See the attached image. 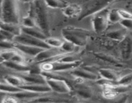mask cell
<instances>
[{"mask_svg": "<svg viewBox=\"0 0 132 103\" xmlns=\"http://www.w3.org/2000/svg\"><path fill=\"white\" fill-rule=\"evenodd\" d=\"M44 0H35L32 2L30 14L36 20L37 25L46 36H50V22Z\"/></svg>", "mask_w": 132, "mask_h": 103, "instance_id": "6da1fadb", "label": "cell"}, {"mask_svg": "<svg viewBox=\"0 0 132 103\" xmlns=\"http://www.w3.org/2000/svg\"><path fill=\"white\" fill-rule=\"evenodd\" d=\"M61 34L65 41H70L77 46L82 47L87 45L90 32L84 28L68 26L62 30Z\"/></svg>", "mask_w": 132, "mask_h": 103, "instance_id": "7a4b0ae2", "label": "cell"}, {"mask_svg": "<svg viewBox=\"0 0 132 103\" xmlns=\"http://www.w3.org/2000/svg\"><path fill=\"white\" fill-rule=\"evenodd\" d=\"M1 18L3 23L19 24L20 15L18 0H4L1 8Z\"/></svg>", "mask_w": 132, "mask_h": 103, "instance_id": "3957f363", "label": "cell"}, {"mask_svg": "<svg viewBox=\"0 0 132 103\" xmlns=\"http://www.w3.org/2000/svg\"><path fill=\"white\" fill-rule=\"evenodd\" d=\"M80 60L74 62H61V61H46L39 63V66L42 72H64L79 68L82 64Z\"/></svg>", "mask_w": 132, "mask_h": 103, "instance_id": "277c9868", "label": "cell"}, {"mask_svg": "<svg viewBox=\"0 0 132 103\" xmlns=\"http://www.w3.org/2000/svg\"><path fill=\"white\" fill-rule=\"evenodd\" d=\"M46 77V84L51 88L52 91L58 93H68L72 91L70 86L67 81L61 78V76L55 72H42Z\"/></svg>", "mask_w": 132, "mask_h": 103, "instance_id": "5b68a950", "label": "cell"}, {"mask_svg": "<svg viewBox=\"0 0 132 103\" xmlns=\"http://www.w3.org/2000/svg\"><path fill=\"white\" fill-rule=\"evenodd\" d=\"M116 0H88L82 5V12L79 19H84L91 15L105 9L109 5Z\"/></svg>", "mask_w": 132, "mask_h": 103, "instance_id": "8992f818", "label": "cell"}, {"mask_svg": "<svg viewBox=\"0 0 132 103\" xmlns=\"http://www.w3.org/2000/svg\"><path fill=\"white\" fill-rule=\"evenodd\" d=\"M108 12L105 8L93 15L92 27L95 33H101L107 30L110 23L108 17Z\"/></svg>", "mask_w": 132, "mask_h": 103, "instance_id": "52a82bcc", "label": "cell"}, {"mask_svg": "<svg viewBox=\"0 0 132 103\" xmlns=\"http://www.w3.org/2000/svg\"><path fill=\"white\" fill-rule=\"evenodd\" d=\"M14 42H18V43L23 44V45H30V46H37V47L43 48L44 49L49 48L47 44L45 42V40L40 39L36 38L33 36H29L28 34L23 33L22 32L20 35L14 37Z\"/></svg>", "mask_w": 132, "mask_h": 103, "instance_id": "ba28073f", "label": "cell"}, {"mask_svg": "<svg viewBox=\"0 0 132 103\" xmlns=\"http://www.w3.org/2000/svg\"><path fill=\"white\" fill-rule=\"evenodd\" d=\"M63 54H67V53L64 52L61 48H49L44 49L43 51L39 53L36 56L34 57V61L36 63H41L52 60L55 57Z\"/></svg>", "mask_w": 132, "mask_h": 103, "instance_id": "9c48e42d", "label": "cell"}, {"mask_svg": "<svg viewBox=\"0 0 132 103\" xmlns=\"http://www.w3.org/2000/svg\"><path fill=\"white\" fill-rule=\"evenodd\" d=\"M79 68L71 70L72 71L71 74L76 78L90 80V81H98L101 78L99 73H95L94 72V71L86 69V68L81 69Z\"/></svg>", "mask_w": 132, "mask_h": 103, "instance_id": "30bf717a", "label": "cell"}, {"mask_svg": "<svg viewBox=\"0 0 132 103\" xmlns=\"http://www.w3.org/2000/svg\"><path fill=\"white\" fill-rule=\"evenodd\" d=\"M120 55L123 60H129L132 57V38L126 36L119 45Z\"/></svg>", "mask_w": 132, "mask_h": 103, "instance_id": "8fae6325", "label": "cell"}, {"mask_svg": "<svg viewBox=\"0 0 132 103\" xmlns=\"http://www.w3.org/2000/svg\"><path fill=\"white\" fill-rule=\"evenodd\" d=\"M14 47L18 51L21 52L23 54L28 55L29 56H32L34 57L37 55L39 53L44 50V48L37 46H30V45H23V44L18 43V42H14Z\"/></svg>", "mask_w": 132, "mask_h": 103, "instance_id": "7c38bea8", "label": "cell"}, {"mask_svg": "<svg viewBox=\"0 0 132 103\" xmlns=\"http://www.w3.org/2000/svg\"><path fill=\"white\" fill-rule=\"evenodd\" d=\"M19 88L23 90L42 94L48 93L52 91L47 84H24Z\"/></svg>", "mask_w": 132, "mask_h": 103, "instance_id": "4fadbf2b", "label": "cell"}, {"mask_svg": "<svg viewBox=\"0 0 132 103\" xmlns=\"http://www.w3.org/2000/svg\"><path fill=\"white\" fill-rule=\"evenodd\" d=\"M21 77L24 80L25 84H46V77L41 73L25 72Z\"/></svg>", "mask_w": 132, "mask_h": 103, "instance_id": "5bb4252c", "label": "cell"}, {"mask_svg": "<svg viewBox=\"0 0 132 103\" xmlns=\"http://www.w3.org/2000/svg\"><path fill=\"white\" fill-rule=\"evenodd\" d=\"M82 12V6L78 4H70L63 9V13L66 17L70 18L79 17Z\"/></svg>", "mask_w": 132, "mask_h": 103, "instance_id": "9a60e30c", "label": "cell"}, {"mask_svg": "<svg viewBox=\"0 0 132 103\" xmlns=\"http://www.w3.org/2000/svg\"><path fill=\"white\" fill-rule=\"evenodd\" d=\"M98 73L103 79L106 80L108 81H117L120 77L119 76L118 73L114 70L110 68H100L98 70Z\"/></svg>", "mask_w": 132, "mask_h": 103, "instance_id": "2e32d148", "label": "cell"}, {"mask_svg": "<svg viewBox=\"0 0 132 103\" xmlns=\"http://www.w3.org/2000/svg\"><path fill=\"white\" fill-rule=\"evenodd\" d=\"M76 93L81 97L84 99H90L92 97V90L87 85L85 84L82 82H79L77 83L75 86Z\"/></svg>", "mask_w": 132, "mask_h": 103, "instance_id": "e0dca14e", "label": "cell"}, {"mask_svg": "<svg viewBox=\"0 0 132 103\" xmlns=\"http://www.w3.org/2000/svg\"><path fill=\"white\" fill-rule=\"evenodd\" d=\"M126 33H127V32H126V28H117V29L112 30L106 32V36L113 41L121 42L126 37Z\"/></svg>", "mask_w": 132, "mask_h": 103, "instance_id": "ac0fdd59", "label": "cell"}, {"mask_svg": "<svg viewBox=\"0 0 132 103\" xmlns=\"http://www.w3.org/2000/svg\"><path fill=\"white\" fill-rule=\"evenodd\" d=\"M22 32L28 34L29 36H33L36 38L40 39L45 40L48 37L39 28L34 27V28H27V27H22Z\"/></svg>", "mask_w": 132, "mask_h": 103, "instance_id": "d6986e66", "label": "cell"}, {"mask_svg": "<svg viewBox=\"0 0 132 103\" xmlns=\"http://www.w3.org/2000/svg\"><path fill=\"white\" fill-rule=\"evenodd\" d=\"M3 64L7 68L18 71V72H23V73L29 72V70H30V67L24 63H16V62L9 61H5Z\"/></svg>", "mask_w": 132, "mask_h": 103, "instance_id": "ffe728a7", "label": "cell"}, {"mask_svg": "<svg viewBox=\"0 0 132 103\" xmlns=\"http://www.w3.org/2000/svg\"><path fill=\"white\" fill-rule=\"evenodd\" d=\"M0 28L10 32L15 36H19L22 33V26L19 24H14V23H1L0 24Z\"/></svg>", "mask_w": 132, "mask_h": 103, "instance_id": "44dd1931", "label": "cell"}, {"mask_svg": "<svg viewBox=\"0 0 132 103\" xmlns=\"http://www.w3.org/2000/svg\"><path fill=\"white\" fill-rule=\"evenodd\" d=\"M18 99L20 100V99H31V100L34 98L40 96L41 95H43L42 93H39L32 92V91H27V90H22L21 91H19L18 93H15L12 94Z\"/></svg>", "mask_w": 132, "mask_h": 103, "instance_id": "7402d4cb", "label": "cell"}, {"mask_svg": "<svg viewBox=\"0 0 132 103\" xmlns=\"http://www.w3.org/2000/svg\"><path fill=\"white\" fill-rule=\"evenodd\" d=\"M5 81L7 83L16 87H20L26 83L24 80L21 76L7 75L5 77Z\"/></svg>", "mask_w": 132, "mask_h": 103, "instance_id": "603a6c76", "label": "cell"}, {"mask_svg": "<svg viewBox=\"0 0 132 103\" xmlns=\"http://www.w3.org/2000/svg\"><path fill=\"white\" fill-rule=\"evenodd\" d=\"M23 90L19 87L12 86L7 82H4V83H0V91H3L8 94H14L15 93H18L19 91H21Z\"/></svg>", "mask_w": 132, "mask_h": 103, "instance_id": "cb8c5ba5", "label": "cell"}, {"mask_svg": "<svg viewBox=\"0 0 132 103\" xmlns=\"http://www.w3.org/2000/svg\"><path fill=\"white\" fill-rule=\"evenodd\" d=\"M94 55H95L96 57L99 58L101 60H103L106 62H108L109 63H112L113 64H117V65H119L120 63H119V61H117V59L114 57L112 55H110V54H105V53H102V52H99V53H94Z\"/></svg>", "mask_w": 132, "mask_h": 103, "instance_id": "d4e9b609", "label": "cell"}, {"mask_svg": "<svg viewBox=\"0 0 132 103\" xmlns=\"http://www.w3.org/2000/svg\"><path fill=\"white\" fill-rule=\"evenodd\" d=\"M44 1L48 7L52 8L63 9L67 6L63 0H44Z\"/></svg>", "mask_w": 132, "mask_h": 103, "instance_id": "484cf974", "label": "cell"}, {"mask_svg": "<svg viewBox=\"0 0 132 103\" xmlns=\"http://www.w3.org/2000/svg\"><path fill=\"white\" fill-rule=\"evenodd\" d=\"M79 47L80 46H77V45L70 42V41H63V43L61 48L67 54H73V53L76 52L77 50V48Z\"/></svg>", "mask_w": 132, "mask_h": 103, "instance_id": "4316f807", "label": "cell"}, {"mask_svg": "<svg viewBox=\"0 0 132 103\" xmlns=\"http://www.w3.org/2000/svg\"><path fill=\"white\" fill-rule=\"evenodd\" d=\"M22 27H27V28H34V27H38L36 23V20L32 15H28L27 16L23 18L21 21ZM39 28V27H38Z\"/></svg>", "mask_w": 132, "mask_h": 103, "instance_id": "83f0119b", "label": "cell"}, {"mask_svg": "<svg viewBox=\"0 0 132 103\" xmlns=\"http://www.w3.org/2000/svg\"><path fill=\"white\" fill-rule=\"evenodd\" d=\"M45 42L50 48H61L63 43V41L61 39L55 37L48 36L45 39Z\"/></svg>", "mask_w": 132, "mask_h": 103, "instance_id": "f1b7e54d", "label": "cell"}, {"mask_svg": "<svg viewBox=\"0 0 132 103\" xmlns=\"http://www.w3.org/2000/svg\"><path fill=\"white\" fill-rule=\"evenodd\" d=\"M15 36L10 32L0 28V41L1 42H14Z\"/></svg>", "mask_w": 132, "mask_h": 103, "instance_id": "f546056e", "label": "cell"}, {"mask_svg": "<svg viewBox=\"0 0 132 103\" xmlns=\"http://www.w3.org/2000/svg\"><path fill=\"white\" fill-rule=\"evenodd\" d=\"M108 21L112 23H120L122 19L119 13V10L117 9H112L108 12Z\"/></svg>", "mask_w": 132, "mask_h": 103, "instance_id": "4dcf8cb0", "label": "cell"}, {"mask_svg": "<svg viewBox=\"0 0 132 103\" xmlns=\"http://www.w3.org/2000/svg\"><path fill=\"white\" fill-rule=\"evenodd\" d=\"M116 84L122 86H131L132 84V72L129 73L121 77L117 81Z\"/></svg>", "mask_w": 132, "mask_h": 103, "instance_id": "1f68e13d", "label": "cell"}, {"mask_svg": "<svg viewBox=\"0 0 132 103\" xmlns=\"http://www.w3.org/2000/svg\"><path fill=\"white\" fill-rule=\"evenodd\" d=\"M17 52H18L17 50H13L12 48L6 49V50H4L3 51L1 52V54L5 61H9L11 60L12 58L14 57Z\"/></svg>", "mask_w": 132, "mask_h": 103, "instance_id": "d6a6232c", "label": "cell"}, {"mask_svg": "<svg viewBox=\"0 0 132 103\" xmlns=\"http://www.w3.org/2000/svg\"><path fill=\"white\" fill-rule=\"evenodd\" d=\"M54 98L48 96H43V95H41L37 97L30 100V102H55Z\"/></svg>", "mask_w": 132, "mask_h": 103, "instance_id": "836d02e7", "label": "cell"}, {"mask_svg": "<svg viewBox=\"0 0 132 103\" xmlns=\"http://www.w3.org/2000/svg\"><path fill=\"white\" fill-rule=\"evenodd\" d=\"M11 61L16 62V63H24V64H26V60L25 58L21 55V54H19L18 52H17L15 53V55H14L12 58Z\"/></svg>", "mask_w": 132, "mask_h": 103, "instance_id": "e575fe53", "label": "cell"}, {"mask_svg": "<svg viewBox=\"0 0 132 103\" xmlns=\"http://www.w3.org/2000/svg\"><path fill=\"white\" fill-rule=\"evenodd\" d=\"M119 10V13L122 19H132V14L127 10L120 9Z\"/></svg>", "mask_w": 132, "mask_h": 103, "instance_id": "d590c367", "label": "cell"}, {"mask_svg": "<svg viewBox=\"0 0 132 103\" xmlns=\"http://www.w3.org/2000/svg\"><path fill=\"white\" fill-rule=\"evenodd\" d=\"M119 23L126 30H132V19H122Z\"/></svg>", "mask_w": 132, "mask_h": 103, "instance_id": "8d00e7d4", "label": "cell"}, {"mask_svg": "<svg viewBox=\"0 0 132 103\" xmlns=\"http://www.w3.org/2000/svg\"><path fill=\"white\" fill-rule=\"evenodd\" d=\"M14 47V42H1L0 41V48L6 50L12 49Z\"/></svg>", "mask_w": 132, "mask_h": 103, "instance_id": "74e56055", "label": "cell"}, {"mask_svg": "<svg viewBox=\"0 0 132 103\" xmlns=\"http://www.w3.org/2000/svg\"><path fill=\"white\" fill-rule=\"evenodd\" d=\"M8 93H6L3 92V91H0V102H3V100L4 98L5 97L6 95Z\"/></svg>", "mask_w": 132, "mask_h": 103, "instance_id": "f35d334b", "label": "cell"}, {"mask_svg": "<svg viewBox=\"0 0 132 103\" xmlns=\"http://www.w3.org/2000/svg\"><path fill=\"white\" fill-rule=\"evenodd\" d=\"M18 1H20L21 2H24V3H32L35 1V0H18Z\"/></svg>", "mask_w": 132, "mask_h": 103, "instance_id": "ab89813d", "label": "cell"}, {"mask_svg": "<svg viewBox=\"0 0 132 103\" xmlns=\"http://www.w3.org/2000/svg\"><path fill=\"white\" fill-rule=\"evenodd\" d=\"M4 0H0V17H1V8H2L3 3Z\"/></svg>", "mask_w": 132, "mask_h": 103, "instance_id": "60d3db41", "label": "cell"}, {"mask_svg": "<svg viewBox=\"0 0 132 103\" xmlns=\"http://www.w3.org/2000/svg\"><path fill=\"white\" fill-rule=\"evenodd\" d=\"M4 62H5V61H4L2 55H1V52H0V63H3Z\"/></svg>", "mask_w": 132, "mask_h": 103, "instance_id": "b9f144b4", "label": "cell"}, {"mask_svg": "<svg viewBox=\"0 0 132 103\" xmlns=\"http://www.w3.org/2000/svg\"><path fill=\"white\" fill-rule=\"evenodd\" d=\"M1 23H3V21H2V19H1V17H0V24H1Z\"/></svg>", "mask_w": 132, "mask_h": 103, "instance_id": "7bdbcfd3", "label": "cell"}, {"mask_svg": "<svg viewBox=\"0 0 132 103\" xmlns=\"http://www.w3.org/2000/svg\"><path fill=\"white\" fill-rule=\"evenodd\" d=\"M131 86H132V84H131Z\"/></svg>", "mask_w": 132, "mask_h": 103, "instance_id": "ee69618b", "label": "cell"}]
</instances>
